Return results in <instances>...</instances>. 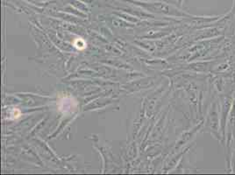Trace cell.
Masks as SVG:
<instances>
[{"label": "cell", "mask_w": 235, "mask_h": 175, "mask_svg": "<svg viewBox=\"0 0 235 175\" xmlns=\"http://www.w3.org/2000/svg\"><path fill=\"white\" fill-rule=\"evenodd\" d=\"M74 46H75L77 49H79V50H83V49H84V48L86 47V43H85L84 40H83L81 38H78V39H76V40H75V42H74Z\"/></svg>", "instance_id": "1"}]
</instances>
